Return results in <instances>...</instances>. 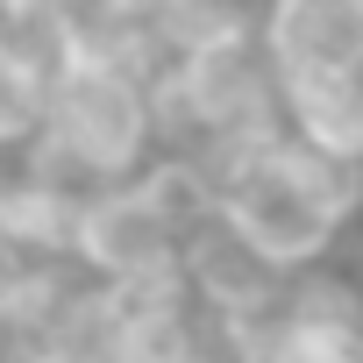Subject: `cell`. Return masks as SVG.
<instances>
[{
    "label": "cell",
    "instance_id": "obj_6",
    "mask_svg": "<svg viewBox=\"0 0 363 363\" xmlns=\"http://www.w3.org/2000/svg\"><path fill=\"white\" fill-rule=\"evenodd\" d=\"M278 121H285L292 143H306L320 157H342V164H363V72L285 86L278 93Z\"/></svg>",
    "mask_w": 363,
    "mask_h": 363
},
{
    "label": "cell",
    "instance_id": "obj_9",
    "mask_svg": "<svg viewBox=\"0 0 363 363\" xmlns=\"http://www.w3.org/2000/svg\"><path fill=\"white\" fill-rule=\"evenodd\" d=\"M178 363H221V356H214V342H200L193 356H178Z\"/></svg>",
    "mask_w": 363,
    "mask_h": 363
},
{
    "label": "cell",
    "instance_id": "obj_3",
    "mask_svg": "<svg viewBox=\"0 0 363 363\" xmlns=\"http://www.w3.org/2000/svg\"><path fill=\"white\" fill-rule=\"evenodd\" d=\"M178 235L164 221V207L135 186H107L93 193L79 214H72V271L93 278V285H157V278H178Z\"/></svg>",
    "mask_w": 363,
    "mask_h": 363
},
{
    "label": "cell",
    "instance_id": "obj_7",
    "mask_svg": "<svg viewBox=\"0 0 363 363\" xmlns=\"http://www.w3.org/2000/svg\"><path fill=\"white\" fill-rule=\"evenodd\" d=\"M50 65H36V57H22V50H0V164H15L36 135H43V121H50Z\"/></svg>",
    "mask_w": 363,
    "mask_h": 363
},
{
    "label": "cell",
    "instance_id": "obj_8",
    "mask_svg": "<svg viewBox=\"0 0 363 363\" xmlns=\"http://www.w3.org/2000/svg\"><path fill=\"white\" fill-rule=\"evenodd\" d=\"M15 363H100V356H86V349H65V342H43V349H22Z\"/></svg>",
    "mask_w": 363,
    "mask_h": 363
},
{
    "label": "cell",
    "instance_id": "obj_1",
    "mask_svg": "<svg viewBox=\"0 0 363 363\" xmlns=\"http://www.w3.org/2000/svg\"><path fill=\"white\" fill-rule=\"evenodd\" d=\"M221 221L278 271H320L342 257L349 228L363 221V164L320 157L292 135H278L250 171H235L221 186Z\"/></svg>",
    "mask_w": 363,
    "mask_h": 363
},
{
    "label": "cell",
    "instance_id": "obj_11",
    "mask_svg": "<svg viewBox=\"0 0 363 363\" xmlns=\"http://www.w3.org/2000/svg\"><path fill=\"white\" fill-rule=\"evenodd\" d=\"M250 8H257V0H250Z\"/></svg>",
    "mask_w": 363,
    "mask_h": 363
},
{
    "label": "cell",
    "instance_id": "obj_5",
    "mask_svg": "<svg viewBox=\"0 0 363 363\" xmlns=\"http://www.w3.org/2000/svg\"><path fill=\"white\" fill-rule=\"evenodd\" d=\"M178 285H186V299H193L200 320H235V313L264 306L285 278L214 214V221H200V228L186 235V250H178Z\"/></svg>",
    "mask_w": 363,
    "mask_h": 363
},
{
    "label": "cell",
    "instance_id": "obj_12",
    "mask_svg": "<svg viewBox=\"0 0 363 363\" xmlns=\"http://www.w3.org/2000/svg\"><path fill=\"white\" fill-rule=\"evenodd\" d=\"M0 363H8V356H0Z\"/></svg>",
    "mask_w": 363,
    "mask_h": 363
},
{
    "label": "cell",
    "instance_id": "obj_4",
    "mask_svg": "<svg viewBox=\"0 0 363 363\" xmlns=\"http://www.w3.org/2000/svg\"><path fill=\"white\" fill-rule=\"evenodd\" d=\"M250 22L278 93L363 72V0H257Z\"/></svg>",
    "mask_w": 363,
    "mask_h": 363
},
{
    "label": "cell",
    "instance_id": "obj_2",
    "mask_svg": "<svg viewBox=\"0 0 363 363\" xmlns=\"http://www.w3.org/2000/svg\"><path fill=\"white\" fill-rule=\"evenodd\" d=\"M150 72L143 57L114 65H65L50 79V121L43 135L86 164L100 186H128V178L157 157V114H150Z\"/></svg>",
    "mask_w": 363,
    "mask_h": 363
},
{
    "label": "cell",
    "instance_id": "obj_10",
    "mask_svg": "<svg viewBox=\"0 0 363 363\" xmlns=\"http://www.w3.org/2000/svg\"><path fill=\"white\" fill-rule=\"evenodd\" d=\"M157 8H164V0H150V29H157Z\"/></svg>",
    "mask_w": 363,
    "mask_h": 363
}]
</instances>
